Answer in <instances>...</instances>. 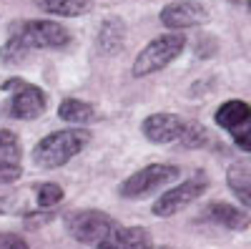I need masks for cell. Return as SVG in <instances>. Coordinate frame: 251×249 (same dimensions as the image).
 I'll return each instance as SVG.
<instances>
[{
    "instance_id": "obj_1",
    "label": "cell",
    "mask_w": 251,
    "mask_h": 249,
    "mask_svg": "<svg viewBox=\"0 0 251 249\" xmlns=\"http://www.w3.org/2000/svg\"><path fill=\"white\" fill-rule=\"evenodd\" d=\"M91 143L88 129H60L40 138L33 149V164L40 169H60Z\"/></svg>"
},
{
    "instance_id": "obj_2",
    "label": "cell",
    "mask_w": 251,
    "mask_h": 249,
    "mask_svg": "<svg viewBox=\"0 0 251 249\" xmlns=\"http://www.w3.org/2000/svg\"><path fill=\"white\" fill-rule=\"evenodd\" d=\"M183 48H186V38H183L181 33L158 35V38H153L151 43L136 55L131 73H133L136 78L153 76V73L163 71L169 63H174V60L183 53Z\"/></svg>"
},
{
    "instance_id": "obj_3",
    "label": "cell",
    "mask_w": 251,
    "mask_h": 249,
    "mask_svg": "<svg viewBox=\"0 0 251 249\" xmlns=\"http://www.w3.org/2000/svg\"><path fill=\"white\" fill-rule=\"evenodd\" d=\"M10 35L20 38L30 51H60L71 43L68 28L53 20H23V23H13Z\"/></svg>"
},
{
    "instance_id": "obj_4",
    "label": "cell",
    "mask_w": 251,
    "mask_h": 249,
    "mask_svg": "<svg viewBox=\"0 0 251 249\" xmlns=\"http://www.w3.org/2000/svg\"><path fill=\"white\" fill-rule=\"evenodd\" d=\"M178 176H181V169L174 164H149L126 179L118 192L123 199H143V196L158 192L161 186H169Z\"/></svg>"
},
{
    "instance_id": "obj_5",
    "label": "cell",
    "mask_w": 251,
    "mask_h": 249,
    "mask_svg": "<svg viewBox=\"0 0 251 249\" xmlns=\"http://www.w3.org/2000/svg\"><path fill=\"white\" fill-rule=\"evenodd\" d=\"M214 123L234 138V143L251 154V106L241 98L224 101L214 113Z\"/></svg>"
},
{
    "instance_id": "obj_6",
    "label": "cell",
    "mask_w": 251,
    "mask_h": 249,
    "mask_svg": "<svg viewBox=\"0 0 251 249\" xmlns=\"http://www.w3.org/2000/svg\"><path fill=\"white\" fill-rule=\"evenodd\" d=\"M0 88L13 93L10 96V103H8V113L13 118L33 121V118L46 113L48 96H46V91H40L38 86H33V83H28L23 78H8Z\"/></svg>"
},
{
    "instance_id": "obj_7",
    "label": "cell",
    "mask_w": 251,
    "mask_h": 249,
    "mask_svg": "<svg viewBox=\"0 0 251 249\" xmlns=\"http://www.w3.org/2000/svg\"><path fill=\"white\" fill-rule=\"evenodd\" d=\"M113 226H118V221L100 209H78L66 217L68 234L80 244H98L100 239L108 237Z\"/></svg>"
},
{
    "instance_id": "obj_8",
    "label": "cell",
    "mask_w": 251,
    "mask_h": 249,
    "mask_svg": "<svg viewBox=\"0 0 251 249\" xmlns=\"http://www.w3.org/2000/svg\"><path fill=\"white\" fill-rule=\"evenodd\" d=\"M208 189V176L206 174H196L191 179L181 181L178 186H174V189L163 192L156 204H153V214L156 217H174L178 214L181 209H186L188 204H194L196 199H201V194Z\"/></svg>"
},
{
    "instance_id": "obj_9",
    "label": "cell",
    "mask_w": 251,
    "mask_h": 249,
    "mask_svg": "<svg viewBox=\"0 0 251 249\" xmlns=\"http://www.w3.org/2000/svg\"><path fill=\"white\" fill-rule=\"evenodd\" d=\"M158 18L169 30H186V28L206 26L211 15H208L206 5L199 3V0H174V3L163 5Z\"/></svg>"
},
{
    "instance_id": "obj_10",
    "label": "cell",
    "mask_w": 251,
    "mask_h": 249,
    "mask_svg": "<svg viewBox=\"0 0 251 249\" xmlns=\"http://www.w3.org/2000/svg\"><path fill=\"white\" fill-rule=\"evenodd\" d=\"M188 121H183L176 113H151L141 123L143 136L153 143H178L181 136L186 134Z\"/></svg>"
},
{
    "instance_id": "obj_11",
    "label": "cell",
    "mask_w": 251,
    "mask_h": 249,
    "mask_svg": "<svg viewBox=\"0 0 251 249\" xmlns=\"http://www.w3.org/2000/svg\"><path fill=\"white\" fill-rule=\"evenodd\" d=\"M96 249H151V234L143 226H113Z\"/></svg>"
},
{
    "instance_id": "obj_12",
    "label": "cell",
    "mask_w": 251,
    "mask_h": 249,
    "mask_svg": "<svg viewBox=\"0 0 251 249\" xmlns=\"http://www.w3.org/2000/svg\"><path fill=\"white\" fill-rule=\"evenodd\" d=\"M203 219L206 221H214L219 226H226L231 232H246L251 226V214H246L244 209L234 204H226V201H214L203 209Z\"/></svg>"
},
{
    "instance_id": "obj_13",
    "label": "cell",
    "mask_w": 251,
    "mask_h": 249,
    "mask_svg": "<svg viewBox=\"0 0 251 249\" xmlns=\"http://www.w3.org/2000/svg\"><path fill=\"white\" fill-rule=\"evenodd\" d=\"M126 46V23L121 18H106L100 23V30L96 35V48L100 55H116Z\"/></svg>"
},
{
    "instance_id": "obj_14",
    "label": "cell",
    "mask_w": 251,
    "mask_h": 249,
    "mask_svg": "<svg viewBox=\"0 0 251 249\" xmlns=\"http://www.w3.org/2000/svg\"><path fill=\"white\" fill-rule=\"evenodd\" d=\"M226 184L246 209H251V164H244V161L231 164L226 171Z\"/></svg>"
},
{
    "instance_id": "obj_15",
    "label": "cell",
    "mask_w": 251,
    "mask_h": 249,
    "mask_svg": "<svg viewBox=\"0 0 251 249\" xmlns=\"http://www.w3.org/2000/svg\"><path fill=\"white\" fill-rule=\"evenodd\" d=\"M35 8L58 18H78L91 10V0H33Z\"/></svg>"
},
{
    "instance_id": "obj_16",
    "label": "cell",
    "mask_w": 251,
    "mask_h": 249,
    "mask_svg": "<svg viewBox=\"0 0 251 249\" xmlns=\"http://www.w3.org/2000/svg\"><path fill=\"white\" fill-rule=\"evenodd\" d=\"M58 118L66 123H78V126H86V123L96 121V111L91 103L80 101V98H66L60 101L58 106Z\"/></svg>"
},
{
    "instance_id": "obj_17",
    "label": "cell",
    "mask_w": 251,
    "mask_h": 249,
    "mask_svg": "<svg viewBox=\"0 0 251 249\" xmlns=\"http://www.w3.org/2000/svg\"><path fill=\"white\" fill-rule=\"evenodd\" d=\"M0 161L20 164V138L8 129H0Z\"/></svg>"
},
{
    "instance_id": "obj_18",
    "label": "cell",
    "mask_w": 251,
    "mask_h": 249,
    "mask_svg": "<svg viewBox=\"0 0 251 249\" xmlns=\"http://www.w3.org/2000/svg\"><path fill=\"white\" fill-rule=\"evenodd\" d=\"M35 201L40 209H53L55 204L63 201V189L58 184L53 181H46V184H38V189H35Z\"/></svg>"
},
{
    "instance_id": "obj_19",
    "label": "cell",
    "mask_w": 251,
    "mask_h": 249,
    "mask_svg": "<svg viewBox=\"0 0 251 249\" xmlns=\"http://www.w3.org/2000/svg\"><path fill=\"white\" fill-rule=\"evenodd\" d=\"M211 141L208 138V131L203 129V126H199V123H188L186 126V134L181 136V146H186V149H201V146H206V143Z\"/></svg>"
},
{
    "instance_id": "obj_20",
    "label": "cell",
    "mask_w": 251,
    "mask_h": 249,
    "mask_svg": "<svg viewBox=\"0 0 251 249\" xmlns=\"http://www.w3.org/2000/svg\"><path fill=\"white\" fill-rule=\"evenodd\" d=\"M28 53H30V48L20 38H15V35H10L8 43L0 48V58H3L5 63H18V60H23Z\"/></svg>"
},
{
    "instance_id": "obj_21",
    "label": "cell",
    "mask_w": 251,
    "mask_h": 249,
    "mask_svg": "<svg viewBox=\"0 0 251 249\" xmlns=\"http://www.w3.org/2000/svg\"><path fill=\"white\" fill-rule=\"evenodd\" d=\"M0 249H30V247H28V242L20 237V234L0 232Z\"/></svg>"
},
{
    "instance_id": "obj_22",
    "label": "cell",
    "mask_w": 251,
    "mask_h": 249,
    "mask_svg": "<svg viewBox=\"0 0 251 249\" xmlns=\"http://www.w3.org/2000/svg\"><path fill=\"white\" fill-rule=\"evenodd\" d=\"M23 169H20V164H10V161H0V184H10L15 179H20Z\"/></svg>"
},
{
    "instance_id": "obj_23",
    "label": "cell",
    "mask_w": 251,
    "mask_h": 249,
    "mask_svg": "<svg viewBox=\"0 0 251 249\" xmlns=\"http://www.w3.org/2000/svg\"><path fill=\"white\" fill-rule=\"evenodd\" d=\"M244 5H246V10L251 13V0H246V3H244Z\"/></svg>"
},
{
    "instance_id": "obj_24",
    "label": "cell",
    "mask_w": 251,
    "mask_h": 249,
    "mask_svg": "<svg viewBox=\"0 0 251 249\" xmlns=\"http://www.w3.org/2000/svg\"><path fill=\"white\" fill-rule=\"evenodd\" d=\"M231 3H236V5H244V3H246V0H231Z\"/></svg>"
},
{
    "instance_id": "obj_25",
    "label": "cell",
    "mask_w": 251,
    "mask_h": 249,
    "mask_svg": "<svg viewBox=\"0 0 251 249\" xmlns=\"http://www.w3.org/2000/svg\"><path fill=\"white\" fill-rule=\"evenodd\" d=\"M151 249H171V247H151Z\"/></svg>"
}]
</instances>
